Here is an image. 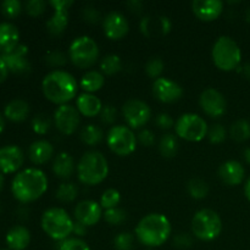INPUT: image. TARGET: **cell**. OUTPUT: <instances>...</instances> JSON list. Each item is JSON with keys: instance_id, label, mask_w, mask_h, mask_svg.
I'll use <instances>...</instances> for the list:
<instances>
[{"instance_id": "obj_14", "label": "cell", "mask_w": 250, "mask_h": 250, "mask_svg": "<svg viewBox=\"0 0 250 250\" xmlns=\"http://www.w3.org/2000/svg\"><path fill=\"white\" fill-rule=\"evenodd\" d=\"M199 105L204 114L214 119L222 116L227 109L226 98L215 88H208L202 92L199 97Z\"/></svg>"}, {"instance_id": "obj_2", "label": "cell", "mask_w": 250, "mask_h": 250, "mask_svg": "<svg viewBox=\"0 0 250 250\" xmlns=\"http://www.w3.org/2000/svg\"><path fill=\"white\" fill-rule=\"evenodd\" d=\"M42 90L49 102L61 106L77 95L78 83L67 71L54 70L43 78Z\"/></svg>"}, {"instance_id": "obj_47", "label": "cell", "mask_w": 250, "mask_h": 250, "mask_svg": "<svg viewBox=\"0 0 250 250\" xmlns=\"http://www.w3.org/2000/svg\"><path fill=\"white\" fill-rule=\"evenodd\" d=\"M155 124L160 129H165V131H167V129L172 128V127L175 126L176 122L173 121L171 115L166 114V112H161V114H159L158 116L155 117Z\"/></svg>"}, {"instance_id": "obj_53", "label": "cell", "mask_w": 250, "mask_h": 250, "mask_svg": "<svg viewBox=\"0 0 250 250\" xmlns=\"http://www.w3.org/2000/svg\"><path fill=\"white\" fill-rule=\"evenodd\" d=\"M126 6L128 7L132 12L138 14V12H141L142 9H143V2L139 1V0H131V1L127 2Z\"/></svg>"}, {"instance_id": "obj_57", "label": "cell", "mask_w": 250, "mask_h": 250, "mask_svg": "<svg viewBox=\"0 0 250 250\" xmlns=\"http://www.w3.org/2000/svg\"><path fill=\"white\" fill-rule=\"evenodd\" d=\"M243 158L247 164H250V146H248V148L243 151Z\"/></svg>"}, {"instance_id": "obj_39", "label": "cell", "mask_w": 250, "mask_h": 250, "mask_svg": "<svg viewBox=\"0 0 250 250\" xmlns=\"http://www.w3.org/2000/svg\"><path fill=\"white\" fill-rule=\"evenodd\" d=\"M0 9H1L2 15L7 19H15L21 14L22 4L19 0H5L0 5Z\"/></svg>"}, {"instance_id": "obj_46", "label": "cell", "mask_w": 250, "mask_h": 250, "mask_svg": "<svg viewBox=\"0 0 250 250\" xmlns=\"http://www.w3.org/2000/svg\"><path fill=\"white\" fill-rule=\"evenodd\" d=\"M193 244V238L190 234L188 233H177L173 237V246L178 249H188L190 248Z\"/></svg>"}, {"instance_id": "obj_31", "label": "cell", "mask_w": 250, "mask_h": 250, "mask_svg": "<svg viewBox=\"0 0 250 250\" xmlns=\"http://www.w3.org/2000/svg\"><path fill=\"white\" fill-rule=\"evenodd\" d=\"M81 139L84 144L89 146H94L97 144H99L102 142V139L104 138V133H103V129L100 127L95 126V125H87L82 128L81 131Z\"/></svg>"}, {"instance_id": "obj_6", "label": "cell", "mask_w": 250, "mask_h": 250, "mask_svg": "<svg viewBox=\"0 0 250 250\" xmlns=\"http://www.w3.org/2000/svg\"><path fill=\"white\" fill-rule=\"evenodd\" d=\"M211 58L219 70L229 72L238 68L242 61V51L233 38L221 36L212 45Z\"/></svg>"}, {"instance_id": "obj_32", "label": "cell", "mask_w": 250, "mask_h": 250, "mask_svg": "<svg viewBox=\"0 0 250 250\" xmlns=\"http://www.w3.org/2000/svg\"><path fill=\"white\" fill-rule=\"evenodd\" d=\"M122 68V61L121 58L116 54H109V55L104 56L100 61V70H102L103 75L106 76H114L119 73Z\"/></svg>"}, {"instance_id": "obj_34", "label": "cell", "mask_w": 250, "mask_h": 250, "mask_svg": "<svg viewBox=\"0 0 250 250\" xmlns=\"http://www.w3.org/2000/svg\"><path fill=\"white\" fill-rule=\"evenodd\" d=\"M78 188L75 183L63 182L56 189V198L62 203H71L77 198Z\"/></svg>"}, {"instance_id": "obj_58", "label": "cell", "mask_w": 250, "mask_h": 250, "mask_svg": "<svg viewBox=\"0 0 250 250\" xmlns=\"http://www.w3.org/2000/svg\"><path fill=\"white\" fill-rule=\"evenodd\" d=\"M4 128H5V119H4V116L0 114V134L2 133Z\"/></svg>"}, {"instance_id": "obj_48", "label": "cell", "mask_w": 250, "mask_h": 250, "mask_svg": "<svg viewBox=\"0 0 250 250\" xmlns=\"http://www.w3.org/2000/svg\"><path fill=\"white\" fill-rule=\"evenodd\" d=\"M137 141L143 146L150 148V146H153L155 144V136H154V133L150 129H142L138 133V136H137Z\"/></svg>"}, {"instance_id": "obj_37", "label": "cell", "mask_w": 250, "mask_h": 250, "mask_svg": "<svg viewBox=\"0 0 250 250\" xmlns=\"http://www.w3.org/2000/svg\"><path fill=\"white\" fill-rule=\"evenodd\" d=\"M164 68H165V63H164L163 59L151 58L146 61L144 70H146V73L149 77L154 78V80H158V78H160Z\"/></svg>"}, {"instance_id": "obj_50", "label": "cell", "mask_w": 250, "mask_h": 250, "mask_svg": "<svg viewBox=\"0 0 250 250\" xmlns=\"http://www.w3.org/2000/svg\"><path fill=\"white\" fill-rule=\"evenodd\" d=\"M139 28H141V32L146 37L150 38L153 36L154 32V21L150 16L143 17L141 21V24H139Z\"/></svg>"}, {"instance_id": "obj_43", "label": "cell", "mask_w": 250, "mask_h": 250, "mask_svg": "<svg viewBox=\"0 0 250 250\" xmlns=\"http://www.w3.org/2000/svg\"><path fill=\"white\" fill-rule=\"evenodd\" d=\"M46 2L44 0H29L24 4V10L32 17H38L45 12Z\"/></svg>"}, {"instance_id": "obj_21", "label": "cell", "mask_w": 250, "mask_h": 250, "mask_svg": "<svg viewBox=\"0 0 250 250\" xmlns=\"http://www.w3.org/2000/svg\"><path fill=\"white\" fill-rule=\"evenodd\" d=\"M244 176H246V170L239 161L229 160L222 164L219 168L220 180L225 185L231 187L241 185L244 180Z\"/></svg>"}, {"instance_id": "obj_9", "label": "cell", "mask_w": 250, "mask_h": 250, "mask_svg": "<svg viewBox=\"0 0 250 250\" xmlns=\"http://www.w3.org/2000/svg\"><path fill=\"white\" fill-rule=\"evenodd\" d=\"M208 127L207 121L199 115L192 114H183L182 116L178 117L175 124L176 136L185 139L187 142H200L208 136Z\"/></svg>"}, {"instance_id": "obj_11", "label": "cell", "mask_w": 250, "mask_h": 250, "mask_svg": "<svg viewBox=\"0 0 250 250\" xmlns=\"http://www.w3.org/2000/svg\"><path fill=\"white\" fill-rule=\"evenodd\" d=\"M122 115L129 128H142L151 117V109L146 103L139 99H131L122 106Z\"/></svg>"}, {"instance_id": "obj_52", "label": "cell", "mask_w": 250, "mask_h": 250, "mask_svg": "<svg viewBox=\"0 0 250 250\" xmlns=\"http://www.w3.org/2000/svg\"><path fill=\"white\" fill-rule=\"evenodd\" d=\"M88 232V227L84 226L83 224L81 222L75 221V225H73V234H76L77 238H81V237H84Z\"/></svg>"}, {"instance_id": "obj_33", "label": "cell", "mask_w": 250, "mask_h": 250, "mask_svg": "<svg viewBox=\"0 0 250 250\" xmlns=\"http://www.w3.org/2000/svg\"><path fill=\"white\" fill-rule=\"evenodd\" d=\"M187 190L188 194L193 198V199H204L207 195L209 194V186L205 181L200 180V178H192L189 182L187 183Z\"/></svg>"}, {"instance_id": "obj_61", "label": "cell", "mask_w": 250, "mask_h": 250, "mask_svg": "<svg viewBox=\"0 0 250 250\" xmlns=\"http://www.w3.org/2000/svg\"><path fill=\"white\" fill-rule=\"evenodd\" d=\"M1 250H6V249H1Z\"/></svg>"}, {"instance_id": "obj_20", "label": "cell", "mask_w": 250, "mask_h": 250, "mask_svg": "<svg viewBox=\"0 0 250 250\" xmlns=\"http://www.w3.org/2000/svg\"><path fill=\"white\" fill-rule=\"evenodd\" d=\"M192 11L195 16L204 22L215 21L224 11V2L220 0H194Z\"/></svg>"}, {"instance_id": "obj_49", "label": "cell", "mask_w": 250, "mask_h": 250, "mask_svg": "<svg viewBox=\"0 0 250 250\" xmlns=\"http://www.w3.org/2000/svg\"><path fill=\"white\" fill-rule=\"evenodd\" d=\"M83 19H84L88 23H98L100 20V14L95 7L87 6L83 10Z\"/></svg>"}, {"instance_id": "obj_18", "label": "cell", "mask_w": 250, "mask_h": 250, "mask_svg": "<svg viewBox=\"0 0 250 250\" xmlns=\"http://www.w3.org/2000/svg\"><path fill=\"white\" fill-rule=\"evenodd\" d=\"M103 214H104L103 208L100 207L99 203L94 200H82L76 205L75 211H73L76 221L81 222L87 227L97 225L102 219Z\"/></svg>"}, {"instance_id": "obj_22", "label": "cell", "mask_w": 250, "mask_h": 250, "mask_svg": "<svg viewBox=\"0 0 250 250\" xmlns=\"http://www.w3.org/2000/svg\"><path fill=\"white\" fill-rule=\"evenodd\" d=\"M20 42V32L15 24L10 22L0 23V53L6 54L14 50Z\"/></svg>"}, {"instance_id": "obj_10", "label": "cell", "mask_w": 250, "mask_h": 250, "mask_svg": "<svg viewBox=\"0 0 250 250\" xmlns=\"http://www.w3.org/2000/svg\"><path fill=\"white\" fill-rule=\"evenodd\" d=\"M137 137L129 127L112 126L106 134V144L110 150L119 156H128L136 150Z\"/></svg>"}, {"instance_id": "obj_16", "label": "cell", "mask_w": 250, "mask_h": 250, "mask_svg": "<svg viewBox=\"0 0 250 250\" xmlns=\"http://www.w3.org/2000/svg\"><path fill=\"white\" fill-rule=\"evenodd\" d=\"M28 46L24 44H19L12 51L6 54H1V59L6 63L10 72L16 75H26L31 71V63L28 59Z\"/></svg>"}, {"instance_id": "obj_35", "label": "cell", "mask_w": 250, "mask_h": 250, "mask_svg": "<svg viewBox=\"0 0 250 250\" xmlns=\"http://www.w3.org/2000/svg\"><path fill=\"white\" fill-rule=\"evenodd\" d=\"M120 202H121V194L115 188H109V189L104 190V193L100 197V207L104 210L114 209V208L119 207Z\"/></svg>"}, {"instance_id": "obj_62", "label": "cell", "mask_w": 250, "mask_h": 250, "mask_svg": "<svg viewBox=\"0 0 250 250\" xmlns=\"http://www.w3.org/2000/svg\"><path fill=\"white\" fill-rule=\"evenodd\" d=\"M0 211H1V210H0Z\"/></svg>"}, {"instance_id": "obj_30", "label": "cell", "mask_w": 250, "mask_h": 250, "mask_svg": "<svg viewBox=\"0 0 250 250\" xmlns=\"http://www.w3.org/2000/svg\"><path fill=\"white\" fill-rule=\"evenodd\" d=\"M229 137L236 142H246L250 138V122L246 119L237 120L229 128Z\"/></svg>"}, {"instance_id": "obj_29", "label": "cell", "mask_w": 250, "mask_h": 250, "mask_svg": "<svg viewBox=\"0 0 250 250\" xmlns=\"http://www.w3.org/2000/svg\"><path fill=\"white\" fill-rule=\"evenodd\" d=\"M159 151L166 159L176 156L178 151V139L175 134H164L159 142Z\"/></svg>"}, {"instance_id": "obj_54", "label": "cell", "mask_w": 250, "mask_h": 250, "mask_svg": "<svg viewBox=\"0 0 250 250\" xmlns=\"http://www.w3.org/2000/svg\"><path fill=\"white\" fill-rule=\"evenodd\" d=\"M9 72L10 71H9V68H7L6 63L4 62V60H2L1 56H0V84H1L5 80H6Z\"/></svg>"}, {"instance_id": "obj_1", "label": "cell", "mask_w": 250, "mask_h": 250, "mask_svg": "<svg viewBox=\"0 0 250 250\" xmlns=\"http://www.w3.org/2000/svg\"><path fill=\"white\" fill-rule=\"evenodd\" d=\"M48 189V177L39 168H26L14 177L11 192L20 203H32L43 197Z\"/></svg>"}, {"instance_id": "obj_51", "label": "cell", "mask_w": 250, "mask_h": 250, "mask_svg": "<svg viewBox=\"0 0 250 250\" xmlns=\"http://www.w3.org/2000/svg\"><path fill=\"white\" fill-rule=\"evenodd\" d=\"M171 28H172V22H171V20L168 17H159V29H160L161 34L166 36V34L170 33Z\"/></svg>"}, {"instance_id": "obj_41", "label": "cell", "mask_w": 250, "mask_h": 250, "mask_svg": "<svg viewBox=\"0 0 250 250\" xmlns=\"http://www.w3.org/2000/svg\"><path fill=\"white\" fill-rule=\"evenodd\" d=\"M227 136V131L221 124H215L208 129V138H209L210 143L212 144H221L225 142Z\"/></svg>"}, {"instance_id": "obj_24", "label": "cell", "mask_w": 250, "mask_h": 250, "mask_svg": "<svg viewBox=\"0 0 250 250\" xmlns=\"http://www.w3.org/2000/svg\"><path fill=\"white\" fill-rule=\"evenodd\" d=\"M54 155V146L50 142L44 141H36L29 146L28 156L29 160L36 165H44L48 163Z\"/></svg>"}, {"instance_id": "obj_19", "label": "cell", "mask_w": 250, "mask_h": 250, "mask_svg": "<svg viewBox=\"0 0 250 250\" xmlns=\"http://www.w3.org/2000/svg\"><path fill=\"white\" fill-rule=\"evenodd\" d=\"M24 163L23 151L17 146H5L0 148V172L14 173Z\"/></svg>"}, {"instance_id": "obj_3", "label": "cell", "mask_w": 250, "mask_h": 250, "mask_svg": "<svg viewBox=\"0 0 250 250\" xmlns=\"http://www.w3.org/2000/svg\"><path fill=\"white\" fill-rule=\"evenodd\" d=\"M171 232L172 227L170 220L165 215L158 212L146 215L134 229L139 243L148 248H158L165 244V242L170 238Z\"/></svg>"}, {"instance_id": "obj_25", "label": "cell", "mask_w": 250, "mask_h": 250, "mask_svg": "<svg viewBox=\"0 0 250 250\" xmlns=\"http://www.w3.org/2000/svg\"><path fill=\"white\" fill-rule=\"evenodd\" d=\"M31 243V232L24 226L17 225L6 233V244L10 250H24Z\"/></svg>"}, {"instance_id": "obj_12", "label": "cell", "mask_w": 250, "mask_h": 250, "mask_svg": "<svg viewBox=\"0 0 250 250\" xmlns=\"http://www.w3.org/2000/svg\"><path fill=\"white\" fill-rule=\"evenodd\" d=\"M53 120L60 133L71 136L77 131V127L80 126L81 114L78 112L77 107H73L68 104L61 105L54 112Z\"/></svg>"}, {"instance_id": "obj_60", "label": "cell", "mask_w": 250, "mask_h": 250, "mask_svg": "<svg viewBox=\"0 0 250 250\" xmlns=\"http://www.w3.org/2000/svg\"><path fill=\"white\" fill-rule=\"evenodd\" d=\"M246 20L250 23V6L247 9V11H246Z\"/></svg>"}, {"instance_id": "obj_40", "label": "cell", "mask_w": 250, "mask_h": 250, "mask_svg": "<svg viewBox=\"0 0 250 250\" xmlns=\"http://www.w3.org/2000/svg\"><path fill=\"white\" fill-rule=\"evenodd\" d=\"M134 246V237L129 232H121L114 238V247L116 250H132Z\"/></svg>"}, {"instance_id": "obj_56", "label": "cell", "mask_w": 250, "mask_h": 250, "mask_svg": "<svg viewBox=\"0 0 250 250\" xmlns=\"http://www.w3.org/2000/svg\"><path fill=\"white\" fill-rule=\"evenodd\" d=\"M244 195H246L247 199L250 202V177L247 180L246 185H244Z\"/></svg>"}, {"instance_id": "obj_28", "label": "cell", "mask_w": 250, "mask_h": 250, "mask_svg": "<svg viewBox=\"0 0 250 250\" xmlns=\"http://www.w3.org/2000/svg\"><path fill=\"white\" fill-rule=\"evenodd\" d=\"M104 75H103L102 72H99V71L95 70L88 71L87 73H84V75L82 76V78H81L80 82L81 88L84 90V93H90V94L102 89V88L104 87Z\"/></svg>"}, {"instance_id": "obj_4", "label": "cell", "mask_w": 250, "mask_h": 250, "mask_svg": "<svg viewBox=\"0 0 250 250\" xmlns=\"http://www.w3.org/2000/svg\"><path fill=\"white\" fill-rule=\"evenodd\" d=\"M109 175V163L100 151H87L77 164V176L85 186L102 183Z\"/></svg>"}, {"instance_id": "obj_59", "label": "cell", "mask_w": 250, "mask_h": 250, "mask_svg": "<svg viewBox=\"0 0 250 250\" xmlns=\"http://www.w3.org/2000/svg\"><path fill=\"white\" fill-rule=\"evenodd\" d=\"M4 183H5V178H4V173L0 172V192L4 188Z\"/></svg>"}, {"instance_id": "obj_55", "label": "cell", "mask_w": 250, "mask_h": 250, "mask_svg": "<svg viewBox=\"0 0 250 250\" xmlns=\"http://www.w3.org/2000/svg\"><path fill=\"white\" fill-rule=\"evenodd\" d=\"M242 73H243L244 77H246L247 80L250 81V62L246 63V65L242 67Z\"/></svg>"}, {"instance_id": "obj_45", "label": "cell", "mask_w": 250, "mask_h": 250, "mask_svg": "<svg viewBox=\"0 0 250 250\" xmlns=\"http://www.w3.org/2000/svg\"><path fill=\"white\" fill-rule=\"evenodd\" d=\"M46 63L51 67H61V66H65L66 62H67V58L63 53L61 51H50V53L46 55L45 58Z\"/></svg>"}, {"instance_id": "obj_26", "label": "cell", "mask_w": 250, "mask_h": 250, "mask_svg": "<svg viewBox=\"0 0 250 250\" xmlns=\"http://www.w3.org/2000/svg\"><path fill=\"white\" fill-rule=\"evenodd\" d=\"M75 160L72 155L66 151H61L55 156L53 163V172L61 180H68L75 172Z\"/></svg>"}, {"instance_id": "obj_27", "label": "cell", "mask_w": 250, "mask_h": 250, "mask_svg": "<svg viewBox=\"0 0 250 250\" xmlns=\"http://www.w3.org/2000/svg\"><path fill=\"white\" fill-rule=\"evenodd\" d=\"M29 105L22 99L11 100L5 106L4 116L12 122H22L28 117Z\"/></svg>"}, {"instance_id": "obj_42", "label": "cell", "mask_w": 250, "mask_h": 250, "mask_svg": "<svg viewBox=\"0 0 250 250\" xmlns=\"http://www.w3.org/2000/svg\"><path fill=\"white\" fill-rule=\"evenodd\" d=\"M59 250H90V248L83 239L75 237V238H67L60 242Z\"/></svg>"}, {"instance_id": "obj_8", "label": "cell", "mask_w": 250, "mask_h": 250, "mask_svg": "<svg viewBox=\"0 0 250 250\" xmlns=\"http://www.w3.org/2000/svg\"><path fill=\"white\" fill-rule=\"evenodd\" d=\"M68 58L75 66L80 68H89L99 58V46L97 42L88 36L77 37L68 48Z\"/></svg>"}, {"instance_id": "obj_13", "label": "cell", "mask_w": 250, "mask_h": 250, "mask_svg": "<svg viewBox=\"0 0 250 250\" xmlns=\"http://www.w3.org/2000/svg\"><path fill=\"white\" fill-rule=\"evenodd\" d=\"M49 5L54 9V14L46 21V29L51 36H60L68 24V9L73 5L72 0H51Z\"/></svg>"}, {"instance_id": "obj_17", "label": "cell", "mask_w": 250, "mask_h": 250, "mask_svg": "<svg viewBox=\"0 0 250 250\" xmlns=\"http://www.w3.org/2000/svg\"><path fill=\"white\" fill-rule=\"evenodd\" d=\"M103 29L105 36L111 41H120L128 33L129 24L126 17L121 12L112 11L103 20Z\"/></svg>"}, {"instance_id": "obj_15", "label": "cell", "mask_w": 250, "mask_h": 250, "mask_svg": "<svg viewBox=\"0 0 250 250\" xmlns=\"http://www.w3.org/2000/svg\"><path fill=\"white\" fill-rule=\"evenodd\" d=\"M153 94L159 102L171 104L178 102L183 95V88L175 81L166 77H160L154 81Z\"/></svg>"}, {"instance_id": "obj_36", "label": "cell", "mask_w": 250, "mask_h": 250, "mask_svg": "<svg viewBox=\"0 0 250 250\" xmlns=\"http://www.w3.org/2000/svg\"><path fill=\"white\" fill-rule=\"evenodd\" d=\"M51 125H53L51 117L48 116L46 114H43V112L37 114L32 120V128L37 134H41V136H44V134L50 131Z\"/></svg>"}, {"instance_id": "obj_7", "label": "cell", "mask_w": 250, "mask_h": 250, "mask_svg": "<svg viewBox=\"0 0 250 250\" xmlns=\"http://www.w3.org/2000/svg\"><path fill=\"white\" fill-rule=\"evenodd\" d=\"M222 232V220L216 211L202 209L195 212L192 219V233L203 242L216 239Z\"/></svg>"}, {"instance_id": "obj_23", "label": "cell", "mask_w": 250, "mask_h": 250, "mask_svg": "<svg viewBox=\"0 0 250 250\" xmlns=\"http://www.w3.org/2000/svg\"><path fill=\"white\" fill-rule=\"evenodd\" d=\"M76 106H77L78 112L85 117H95L100 115L103 109L102 100L94 94L90 93H82L77 97L76 100Z\"/></svg>"}, {"instance_id": "obj_5", "label": "cell", "mask_w": 250, "mask_h": 250, "mask_svg": "<svg viewBox=\"0 0 250 250\" xmlns=\"http://www.w3.org/2000/svg\"><path fill=\"white\" fill-rule=\"evenodd\" d=\"M41 225L43 231L51 239L62 242L70 238L72 234L75 221L66 210L61 208H50L42 215Z\"/></svg>"}, {"instance_id": "obj_44", "label": "cell", "mask_w": 250, "mask_h": 250, "mask_svg": "<svg viewBox=\"0 0 250 250\" xmlns=\"http://www.w3.org/2000/svg\"><path fill=\"white\" fill-rule=\"evenodd\" d=\"M117 119V110L114 105H104L100 111V120L104 125H114Z\"/></svg>"}, {"instance_id": "obj_38", "label": "cell", "mask_w": 250, "mask_h": 250, "mask_svg": "<svg viewBox=\"0 0 250 250\" xmlns=\"http://www.w3.org/2000/svg\"><path fill=\"white\" fill-rule=\"evenodd\" d=\"M103 217H104L105 221L109 225H112V226H116V225H121L126 221L127 214L125 210H122L121 208H114V209L105 210L104 214H103Z\"/></svg>"}]
</instances>
